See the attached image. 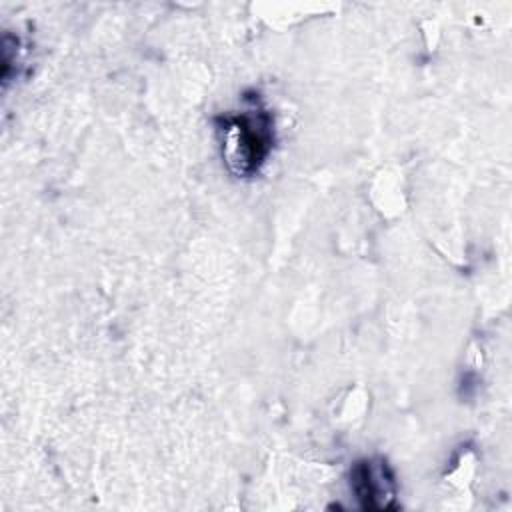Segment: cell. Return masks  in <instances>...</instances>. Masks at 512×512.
Returning <instances> with one entry per match:
<instances>
[{"mask_svg": "<svg viewBox=\"0 0 512 512\" xmlns=\"http://www.w3.org/2000/svg\"><path fill=\"white\" fill-rule=\"evenodd\" d=\"M216 134L226 168L238 178H252L274 150V114L258 92H250L240 108L216 118Z\"/></svg>", "mask_w": 512, "mask_h": 512, "instance_id": "1", "label": "cell"}, {"mask_svg": "<svg viewBox=\"0 0 512 512\" xmlns=\"http://www.w3.org/2000/svg\"><path fill=\"white\" fill-rule=\"evenodd\" d=\"M350 490L362 510L396 508L398 482L390 464L380 456L360 458L350 468Z\"/></svg>", "mask_w": 512, "mask_h": 512, "instance_id": "2", "label": "cell"}]
</instances>
